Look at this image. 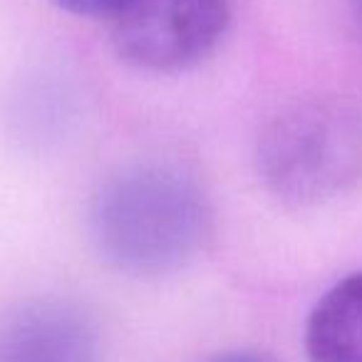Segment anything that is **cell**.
I'll return each instance as SVG.
<instances>
[{
  "label": "cell",
  "instance_id": "6",
  "mask_svg": "<svg viewBox=\"0 0 362 362\" xmlns=\"http://www.w3.org/2000/svg\"><path fill=\"white\" fill-rule=\"evenodd\" d=\"M50 3L80 18H115L129 0H50Z\"/></svg>",
  "mask_w": 362,
  "mask_h": 362
},
{
  "label": "cell",
  "instance_id": "5",
  "mask_svg": "<svg viewBox=\"0 0 362 362\" xmlns=\"http://www.w3.org/2000/svg\"><path fill=\"white\" fill-rule=\"evenodd\" d=\"M8 345L13 362H87L92 330L72 308L40 305L13 322Z\"/></svg>",
  "mask_w": 362,
  "mask_h": 362
},
{
  "label": "cell",
  "instance_id": "1",
  "mask_svg": "<svg viewBox=\"0 0 362 362\" xmlns=\"http://www.w3.org/2000/svg\"><path fill=\"white\" fill-rule=\"evenodd\" d=\"M90 238L102 261L129 276H166L184 268L211 233V204L187 171L139 164L97 189Z\"/></svg>",
  "mask_w": 362,
  "mask_h": 362
},
{
  "label": "cell",
  "instance_id": "4",
  "mask_svg": "<svg viewBox=\"0 0 362 362\" xmlns=\"http://www.w3.org/2000/svg\"><path fill=\"white\" fill-rule=\"evenodd\" d=\"M305 352L310 362H362V271L337 281L315 303Z\"/></svg>",
  "mask_w": 362,
  "mask_h": 362
},
{
  "label": "cell",
  "instance_id": "7",
  "mask_svg": "<svg viewBox=\"0 0 362 362\" xmlns=\"http://www.w3.org/2000/svg\"><path fill=\"white\" fill-rule=\"evenodd\" d=\"M206 362H273L271 357L261 355V352H251V350H236V352H223L216 355Z\"/></svg>",
  "mask_w": 362,
  "mask_h": 362
},
{
  "label": "cell",
  "instance_id": "3",
  "mask_svg": "<svg viewBox=\"0 0 362 362\" xmlns=\"http://www.w3.org/2000/svg\"><path fill=\"white\" fill-rule=\"evenodd\" d=\"M231 0H129L112 18V47L132 67L176 72L216 50Z\"/></svg>",
  "mask_w": 362,
  "mask_h": 362
},
{
  "label": "cell",
  "instance_id": "2",
  "mask_svg": "<svg viewBox=\"0 0 362 362\" xmlns=\"http://www.w3.org/2000/svg\"><path fill=\"white\" fill-rule=\"evenodd\" d=\"M258 171L291 206L340 197L362 171V124L340 100L313 97L283 107L258 136Z\"/></svg>",
  "mask_w": 362,
  "mask_h": 362
}]
</instances>
